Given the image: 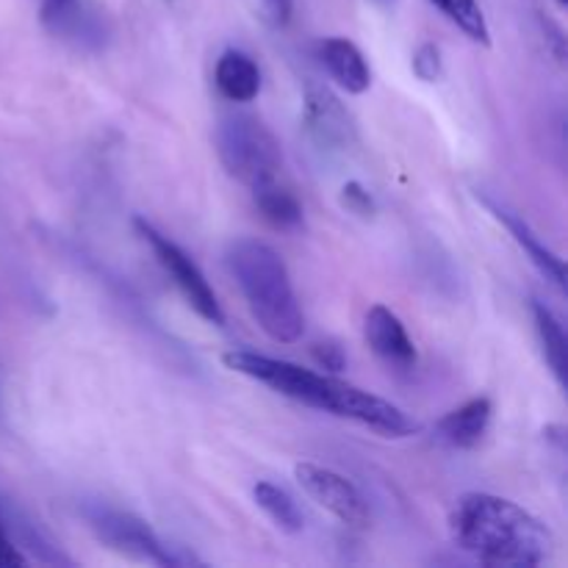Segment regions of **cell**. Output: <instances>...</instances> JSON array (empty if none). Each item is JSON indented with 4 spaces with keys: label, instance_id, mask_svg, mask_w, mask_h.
<instances>
[{
    "label": "cell",
    "instance_id": "obj_1",
    "mask_svg": "<svg viewBox=\"0 0 568 568\" xmlns=\"http://www.w3.org/2000/svg\"><path fill=\"white\" fill-rule=\"evenodd\" d=\"M222 364L231 372L264 383L272 392L283 394L294 403L342 416V419H353L386 438H408L419 433V425L388 399L349 386L333 375L305 369L292 361L272 358V355L253 353V349H231L222 355Z\"/></svg>",
    "mask_w": 568,
    "mask_h": 568
},
{
    "label": "cell",
    "instance_id": "obj_2",
    "mask_svg": "<svg viewBox=\"0 0 568 568\" xmlns=\"http://www.w3.org/2000/svg\"><path fill=\"white\" fill-rule=\"evenodd\" d=\"M453 541L486 566L532 568L555 552V536L538 516L494 494H464L449 516Z\"/></svg>",
    "mask_w": 568,
    "mask_h": 568
},
{
    "label": "cell",
    "instance_id": "obj_3",
    "mask_svg": "<svg viewBox=\"0 0 568 568\" xmlns=\"http://www.w3.org/2000/svg\"><path fill=\"white\" fill-rule=\"evenodd\" d=\"M225 261L261 331L277 344L300 342L305 320L281 253L258 239H236Z\"/></svg>",
    "mask_w": 568,
    "mask_h": 568
},
{
    "label": "cell",
    "instance_id": "obj_4",
    "mask_svg": "<svg viewBox=\"0 0 568 568\" xmlns=\"http://www.w3.org/2000/svg\"><path fill=\"white\" fill-rule=\"evenodd\" d=\"M216 153L222 166L242 183L277 178L281 170V144L270 128L247 114L227 116L216 128Z\"/></svg>",
    "mask_w": 568,
    "mask_h": 568
},
{
    "label": "cell",
    "instance_id": "obj_5",
    "mask_svg": "<svg viewBox=\"0 0 568 568\" xmlns=\"http://www.w3.org/2000/svg\"><path fill=\"white\" fill-rule=\"evenodd\" d=\"M78 514L83 516L89 530H92L105 547L116 549V552L128 555V558H136L155 566L194 564L192 558L175 555V549L166 547V544L155 536V530L148 521L128 514V510L111 508V505L98 503V499H87V503H81Z\"/></svg>",
    "mask_w": 568,
    "mask_h": 568
},
{
    "label": "cell",
    "instance_id": "obj_6",
    "mask_svg": "<svg viewBox=\"0 0 568 568\" xmlns=\"http://www.w3.org/2000/svg\"><path fill=\"white\" fill-rule=\"evenodd\" d=\"M133 227H136V233L142 236V242L150 244L155 261H159L161 270L172 277V283H175L178 292L183 294L189 308H192L197 316H203L205 322H211V325L216 327L225 325V314H222L220 300H216L214 288H211V283L205 281L200 266L194 264V261L189 258V255L183 253L170 236H164L153 222L144 220V216H136V220H133Z\"/></svg>",
    "mask_w": 568,
    "mask_h": 568
},
{
    "label": "cell",
    "instance_id": "obj_7",
    "mask_svg": "<svg viewBox=\"0 0 568 568\" xmlns=\"http://www.w3.org/2000/svg\"><path fill=\"white\" fill-rule=\"evenodd\" d=\"M294 477H297L300 488H303L320 508H325L327 514L336 516L342 525H369V505H366L364 494H361L344 475L327 469V466L308 464V460H305V464L294 466Z\"/></svg>",
    "mask_w": 568,
    "mask_h": 568
},
{
    "label": "cell",
    "instance_id": "obj_8",
    "mask_svg": "<svg viewBox=\"0 0 568 568\" xmlns=\"http://www.w3.org/2000/svg\"><path fill=\"white\" fill-rule=\"evenodd\" d=\"M364 338L372 353L394 372H410L416 366V347L405 331L403 320L386 305H372L366 311Z\"/></svg>",
    "mask_w": 568,
    "mask_h": 568
},
{
    "label": "cell",
    "instance_id": "obj_9",
    "mask_svg": "<svg viewBox=\"0 0 568 568\" xmlns=\"http://www.w3.org/2000/svg\"><path fill=\"white\" fill-rule=\"evenodd\" d=\"M305 125L322 148L344 150L355 139L353 116L325 87H308L305 92Z\"/></svg>",
    "mask_w": 568,
    "mask_h": 568
},
{
    "label": "cell",
    "instance_id": "obj_10",
    "mask_svg": "<svg viewBox=\"0 0 568 568\" xmlns=\"http://www.w3.org/2000/svg\"><path fill=\"white\" fill-rule=\"evenodd\" d=\"M42 22L53 37L67 39L75 48H100L105 42V22L98 11L89 9L83 0H70V3L42 9Z\"/></svg>",
    "mask_w": 568,
    "mask_h": 568
},
{
    "label": "cell",
    "instance_id": "obj_11",
    "mask_svg": "<svg viewBox=\"0 0 568 568\" xmlns=\"http://www.w3.org/2000/svg\"><path fill=\"white\" fill-rule=\"evenodd\" d=\"M483 203L488 205V211H491L494 216H497L499 222H503L505 227L510 231V236L516 239V244H519L521 250L527 253V258L532 261V264L541 270V275L547 277V281H552L558 288H566V266H564V258H560L558 253H552V250L547 247V244L541 242V236H538L536 231H532L530 225L525 222V216H519L516 211H510L508 205L497 203V200L486 197V194H480Z\"/></svg>",
    "mask_w": 568,
    "mask_h": 568
},
{
    "label": "cell",
    "instance_id": "obj_12",
    "mask_svg": "<svg viewBox=\"0 0 568 568\" xmlns=\"http://www.w3.org/2000/svg\"><path fill=\"white\" fill-rule=\"evenodd\" d=\"M316 59L325 67L327 75L349 94H364L372 83V70L366 64L358 44L344 37H327L316 42Z\"/></svg>",
    "mask_w": 568,
    "mask_h": 568
},
{
    "label": "cell",
    "instance_id": "obj_13",
    "mask_svg": "<svg viewBox=\"0 0 568 568\" xmlns=\"http://www.w3.org/2000/svg\"><path fill=\"white\" fill-rule=\"evenodd\" d=\"M494 403L488 397H475L460 408L449 410L444 419H438L436 436L453 449H475L486 438L491 427Z\"/></svg>",
    "mask_w": 568,
    "mask_h": 568
},
{
    "label": "cell",
    "instance_id": "obj_14",
    "mask_svg": "<svg viewBox=\"0 0 568 568\" xmlns=\"http://www.w3.org/2000/svg\"><path fill=\"white\" fill-rule=\"evenodd\" d=\"M216 89L222 92V98H227L231 103H250V100L258 98L261 92V72L258 64L250 59L242 50H225L216 61L214 70Z\"/></svg>",
    "mask_w": 568,
    "mask_h": 568
},
{
    "label": "cell",
    "instance_id": "obj_15",
    "mask_svg": "<svg viewBox=\"0 0 568 568\" xmlns=\"http://www.w3.org/2000/svg\"><path fill=\"white\" fill-rule=\"evenodd\" d=\"M250 192H253L255 205H258L266 222H272L281 231H294V227L303 225V205H300V200L277 178H266V181L253 183Z\"/></svg>",
    "mask_w": 568,
    "mask_h": 568
},
{
    "label": "cell",
    "instance_id": "obj_16",
    "mask_svg": "<svg viewBox=\"0 0 568 568\" xmlns=\"http://www.w3.org/2000/svg\"><path fill=\"white\" fill-rule=\"evenodd\" d=\"M532 316H536V331L541 338L544 358H547L549 369H552L555 381L560 388H566L568 383V342L566 331L560 325L558 316L552 314V308H547L544 303L532 300Z\"/></svg>",
    "mask_w": 568,
    "mask_h": 568
},
{
    "label": "cell",
    "instance_id": "obj_17",
    "mask_svg": "<svg viewBox=\"0 0 568 568\" xmlns=\"http://www.w3.org/2000/svg\"><path fill=\"white\" fill-rule=\"evenodd\" d=\"M3 519H6V530H9L11 541L17 544V549H28L39 564H48V566H72V560L39 530V525H33L31 519H26L22 514H6L3 510Z\"/></svg>",
    "mask_w": 568,
    "mask_h": 568
},
{
    "label": "cell",
    "instance_id": "obj_18",
    "mask_svg": "<svg viewBox=\"0 0 568 568\" xmlns=\"http://www.w3.org/2000/svg\"><path fill=\"white\" fill-rule=\"evenodd\" d=\"M253 497H255V505H258L272 521H275L277 530L292 532V536L294 532H303V510H300V505L294 503V497L286 491V488L261 480L255 483Z\"/></svg>",
    "mask_w": 568,
    "mask_h": 568
},
{
    "label": "cell",
    "instance_id": "obj_19",
    "mask_svg": "<svg viewBox=\"0 0 568 568\" xmlns=\"http://www.w3.org/2000/svg\"><path fill=\"white\" fill-rule=\"evenodd\" d=\"M414 72L422 78V81L433 83L442 75V55H438L436 44H422L414 55Z\"/></svg>",
    "mask_w": 568,
    "mask_h": 568
},
{
    "label": "cell",
    "instance_id": "obj_20",
    "mask_svg": "<svg viewBox=\"0 0 568 568\" xmlns=\"http://www.w3.org/2000/svg\"><path fill=\"white\" fill-rule=\"evenodd\" d=\"M342 200H344V205L353 211V214H361V216L375 214V200H372V194L366 192L358 181H349L347 186H344Z\"/></svg>",
    "mask_w": 568,
    "mask_h": 568
},
{
    "label": "cell",
    "instance_id": "obj_21",
    "mask_svg": "<svg viewBox=\"0 0 568 568\" xmlns=\"http://www.w3.org/2000/svg\"><path fill=\"white\" fill-rule=\"evenodd\" d=\"M28 558L17 549V544L11 541L9 530H6V519H3V508H0V568H11V566H26Z\"/></svg>",
    "mask_w": 568,
    "mask_h": 568
},
{
    "label": "cell",
    "instance_id": "obj_22",
    "mask_svg": "<svg viewBox=\"0 0 568 568\" xmlns=\"http://www.w3.org/2000/svg\"><path fill=\"white\" fill-rule=\"evenodd\" d=\"M314 358L320 361L322 369H327V372H342L344 366H347V355H344V349L333 342L316 344Z\"/></svg>",
    "mask_w": 568,
    "mask_h": 568
},
{
    "label": "cell",
    "instance_id": "obj_23",
    "mask_svg": "<svg viewBox=\"0 0 568 568\" xmlns=\"http://www.w3.org/2000/svg\"><path fill=\"white\" fill-rule=\"evenodd\" d=\"M264 9L277 26H283L288 20V14H292V0H264Z\"/></svg>",
    "mask_w": 568,
    "mask_h": 568
},
{
    "label": "cell",
    "instance_id": "obj_24",
    "mask_svg": "<svg viewBox=\"0 0 568 568\" xmlns=\"http://www.w3.org/2000/svg\"><path fill=\"white\" fill-rule=\"evenodd\" d=\"M70 3V0H42V9H53V6Z\"/></svg>",
    "mask_w": 568,
    "mask_h": 568
},
{
    "label": "cell",
    "instance_id": "obj_25",
    "mask_svg": "<svg viewBox=\"0 0 568 568\" xmlns=\"http://www.w3.org/2000/svg\"><path fill=\"white\" fill-rule=\"evenodd\" d=\"M558 3H560V6H566V0H558Z\"/></svg>",
    "mask_w": 568,
    "mask_h": 568
}]
</instances>
